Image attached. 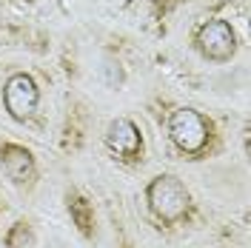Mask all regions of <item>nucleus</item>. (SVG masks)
Listing matches in <instances>:
<instances>
[{"mask_svg":"<svg viewBox=\"0 0 251 248\" xmlns=\"http://www.w3.org/2000/svg\"><path fill=\"white\" fill-rule=\"evenodd\" d=\"M72 211H75V217H77V223H80V228L83 231H89L92 225H89V205H86V200H75L72 202Z\"/></svg>","mask_w":251,"mask_h":248,"instance_id":"obj_7","label":"nucleus"},{"mask_svg":"<svg viewBox=\"0 0 251 248\" xmlns=\"http://www.w3.org/2000/svg\"><path fill=\"white\" fill-rule=\"evenodd\" d=\"M169 134H172L174 146L180 151H188V154H197L200 149H205V143L211 137V125L200 111L194 109H177L169 120Z\"/></svg>","mask_w":251,"mask_h":248,"instance_id":"obj_2","label":"nucleus"},{"mask_svg":"<svg viewBox=\"0 0 251 248\" xmlns=\"http://www.w3.org/2000/svg\"><path fill=\"white\" fill-rule=\"evenodd\" d=\"M3 103H6V111L15 120H29L34 114V109H37V103H40L37 83L29 74H23V72L12 74L6 80V86H3Z\"/></svg>","mask_w":251,"mask_h":248,"instance_id":"obj_3","label":"nucleus"},{"mask_svg":"<svg viewBox=\"0 0 251 248\" xmlns=\"http://www.w3.org/2000/svg\"><path fill=\"white\" fill-rule=\"evenodd\" d=\"M140 128L131 123L128 117H117V120H111L109 128H106V146H109L111 151H117V154L123 157H134L140 151Z\"/></svg>","mask_w":251,"mask_h":248,"instance_id":"obj_5","label":"nucleus"},{"mask_svg":"<svg viewBox=\"0 0 251 248\" xmlns=\"http://www.w3.org/2000/svg\"><path fill=\"white\" fill-rule=\"evenodd\" d=\"M197 46L208 60H231L237 51V34L226 20H208L197 31Z\"/></svg>","mask_w":251,"mask_h":248,"instance_id":"obj_4","label":"nucleus"},{"mask_svg":"<svg viewBox=\"0 0 251 248\" xmlns=\"http://www.w3.org/2000/svg\"><path fill=\"white\" fill-rule=\"evenodd\" d=\"M146 197H149V208H151L163 223L180 220L188 211V202H191L186 186H183L177 177H172V174H160V177H154V180L149 183Z\"/></svg>","mask_w":251,"mask_h":248,"instance_id":"obj_1","label":"nucleus"},{"mask_svg":"<svg viewBox=\"0 0 251 248\" xmlns=\"http://www.w3.org/2000/svg\"><path fill=\"white\" fill-rule=\"evenodd\" d=\"M0 157H3L6 174H9L15 183H26V180L34 177V160H31V154L23 146H3Z\"/></svg>","mask_w":251,"mask_h":248,"instance_id":"obj_6","label":"nucleus"}]
</instances>
